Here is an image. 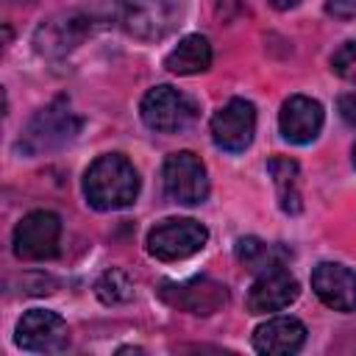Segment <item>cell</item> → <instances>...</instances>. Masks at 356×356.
<instances>
[{"label":"cell","mask_w":356,"mask_h":356,"mask_svg":"<svg viewBox=\"0 0 356 356\" xmlns=\"http://www.w3.org/2000/svg\"><path fill=\"white\" fill-rule=\"evenodd\" d=\"M117 22L134 39L156 42L164 39L178 25V3L175 0H117Z\"/></svg>","instance_id":"cell-3"},{"label":"cell","mask_w":356,"mask_h":356,"mask_svg":"<svg viewBox=\"0 0 356 356\" xmlns=\"http://www.w3.org/2000/svg\"><path fill=\"white\" fill-rule=\"evenodd\" d=\"M164 67L175 75H197L211 67V44L200 33L184 36L164 58Z\"/></svg>","instance_id":"cell-16"},{"label":"cell","mask_w":356,"mask_h":356,"mask_svg":"<svg viewBox=\"0 0 356 356\" xmlns=\"http://www.w3.org/2000/svg\"><path fill=\"white\" fill-rule=\"evenodd\" d=\"M209 128H211V139L220 150L242 153L245 147H250L253 134H256V108L250 100L234 97L220 111H214Z\"/></svg>","instance_id":"cell-9"},{"label":"cell","mask_w":356,"mask_h":356,"mask_svg":"<svg viewBox=\"0 0 356 356\" xmlns=\"http://www.w3.org/2000/svg\"><path fill=\"white\" fill-rule=\"evenodd\" d=\"M17 345L28 353H58L67 348V323L50 309H28L17 323Z\"/></svg>","instance_id":"cell-10"},{"label":"cell","mask_w":356,"mask_h":356,"mask_svg":"<svg viewBox=\"0 0 356 356\" xmlns=\"http://www.w3.org/2000/svg\"><path fill=\"white\" fill-rule=\"evenodd\" d=\"M83 195L97 211L128 209L139 195V172L120 153L97 156L83 172Z\"/></svg>","instance_id":"cell-1"},{"label":"cell","mask_w":356,"mask_h":356,"mask_svg":"<svg viewBox=\"0 0 356 356\" xmlns=\"http://www.w3.org/2000/svg\"><path fill=\"white\" fill-rule=\"evenodd\" d=\"M86 31H89V25L78 14H67L61 19H50L36 33V50L47 53V56H58V53L75 47L86 36Z\"/></svg>","instance_id":"cell-15"},{"label":"cell","mask_w":356,"mask_h":356,"mask_svg":"<svg viewBox=\"0 0 356 356\" xmlns=\"http://www.w3.org/2000/svg\"><path fill=\"white\" fill-rule=\"evenodd\" d=\"M331 70L334 75H339L342 81L348 83H356V39L353 42H345L334 50L331 56Z\"/></svg>","instance_id":"cell-20"},{"label":"cell","mask_w":356,"mask_h":356,"mask_svg":"<svg viewBox=\"0 0 356 356\" xmlns=\"http://www.w3.org/2000/svg\"><path fill=\"white\" fill-rule=\"evenodd\" d=\"M195 111H197L195 103L170 83L147 89V95L139 103L142 122L156 134H178L189 128V122L195 120Z\"/></svg>","instance_id":"cell-4"},{"label":"cell","mask_w":356,"mask_h":356,"mask_svg":"<svg viewBox=\"0 0 356 356\" xmlns=\"http://www.w3.org/2000/svg\"><path fill=\"white\" fill-rule=\"evenodd\" d=\"M161 184H164V195L184 206H197L209 197L206 167L192 150H178L164 159Z\"/></svg>","instance_id":"cell-5"},{"label":"cell","mask_w":356,"mask_h":356,"mask_svg":"<svg viewBox=\"0 0 356 356\" xmlns=\"http://www.w3.org/2000/svg\"><path fill=\"white\" fill-rule=\"evenodd\" d=\"M95 292H97V298H100L103 303L117 306V303H125V300L134 298V281L128 278V273L111 267V270H106V273L100 275Z\"/></svg>","instance_id":"cell-19"},{"label":"cell","mask_w":356,"mask_h":356,"mask_svg":"<svg viewBox=\"0 0 356 356\" xmlns=\"http://www.w3.org/2000/svg\"><path fill=\"white\" fill-rule=\"evenodd\" d=\"M58 239H61V220L53 211H31L25 214L11 236L14 256L25 261H44L58 253Z\"/></svg>","instance_id":"cell-6"},{"label":"cell","mask_w":356,"mask_h":356,"mask_svg":"<svg viewBox=\"0 0 356 356\" xmlns=\"http://www.w3.org/2000/svg\"><path fill=\"white\" fill-rule=\"evenodd\" d=\"M236 259L253 270V273H270L286 267V250L270 242H261L256 236H245L236 242Z\"/></svg>","instance_id":"cell-18"},{"label":"cell","mask_w":356,"mask_h":356,"mask_svg":"<svg viewBox=\"0 0 356 356\" xmlns=\"http://www.w3.org/2000/svg\"><path fill=\"white\" fill-rule=\"evenodd\" d=\"M306 342V325L298 317H270L253 331V348L264 356L298 353Z\"/></svg>","instance_id":"cell-14"},{"label":"cell","mask_w":356,"mask_h":356,"mask_svg":"<svg viewBox=\"0 0 356 356\" xmlns=\"http://www.w3.org/2000/svg\"><path fill=\"white\" fill-rule=\"evenodd\" d=\"M159 298L172 309L206 317L225 306L228 289L220 281L200 275V278H189V281H164L159 286Z\"/></svg>","instance_id":"cell-8"},{"label":"cell","mask_w":356,"mask_h":356,"mask_svg":"<svg viewBox=\"0 0 356 356\" xmlns=\"http://www.w3.org/2000/svg\"><path fill=\"white\" fill-rule=\"evenodd\" d=\"M350 161H353V167H356V145H353V159H350Z\"/></svg>","instance_id":"cell-24"},{"label":"cell","mask_w":356,"mask_h":356,"mask_svg":"<svg viewBox=\"0 0 356 356\" xmlns=\"http://www.w3.org/2000/svg\"><path fill=\"white\" fill-rule=\"evenodd\" d=\"M298 295H300L298 281L289 275L286 267H281V270L259 273V278L248 289L245 306L250 314H270V312H281L289 303H295Z\"/></svg>","instance_id":"cell-13"},{"label":"cell","mask_w":356,"mask_h":356,"mask_svg":"<svg viewBox=\"0 0 356 356\" xmlns=\"http://www.w3.org/2000/svg\"><path fill=\"white\" fill-rule=\"evenodd\" d=\"M209 242V228L192 217H167L156 222L147 234V253L159 261H181L203 250Z\"/></svg>","instance_id":"cell-2"},{"label":"cell","mask_w":356,"mask_h":356,"mask_svg":"<svg viewBox=\"0 0 356 356\" xmlns=\"http://www.w3.org/2000/svg\"><path fill=\"white\" fill-rule=\"evenodd\" d=\"M337 108H339V117H342L350 128H356V92L342 95L339 103H337Z\"/></svg>","instance_id":"cell-21"},{"label":"cell","mask_w":356,"mask_h":356,"mask_svg":"<svg viewBox=\"0 0 356 356\" xmlns=\"http://www.w3.org/2000/svg\"><path fill=\"white\" fill-rule=\"evenodd\" d=\"M328 11H331L334 17H342V19L356 17V0H331V3H328Z\"/></svg>","instance_id":"cell-22"},{"label":"cell","mask_w":356,"mask_h":356,"mask_svg":"<svg viewBox=\"0 0 356 356\" xmlns=\"http://www.w3.org/2000/svg\"><path fill=\"white\" fill-rule=\"evenodd\" d=\"M78 131H81V120L70 111V106L64 100H56V103H50L47 108H42L28 122L19 147H25L28 153L53 150V147H61L64 142H70Z\"/></svg>","instance_id":"cell-7"},{"label":"cell","mask_w":356,"mask_h":356,"mask_svg":"<svg viewBox=\"0 0 356 356\" xmlns=\"http://www.w3.org/2000/svg\"><path fill=\"white\" fill-rule=\"evenodd\" d=\"M273 8H278V11H289V8H295L300 0H267Z\"/></svg>","instance_id":"cell-23"},{"label":"cell","mask_w":356,"mask_h":356,"mask_svg":"<svg viewBox=\"0 0 356 356\" xmlns=\"http://www.w3.org/2000/svg\"><path fill=\"white\" fill-rule=\"evenodd\" d=\"M312 289L328 309L356 312V270L337 261H323L312 270Z\"/></svg>","instance_id":"cell-11"},{"label":"cell","mask_w":356,"mask_h":356,"mask_svg":"<svg viewBox=\"0 0 356 356\" xmlns=\"http://www.w3.org/2000/svg\"><path fill=\"white\" fill-rule=\"evenodd\" d=\"M323 106L314 97L306 95H292L284 100L281 111H278V128L281 136L292 145H309L317 139L320 128H323Z\"/></svg>","instance_id":"cell-12"},{"label":"cell","mask_w":356,"mask_h":356,"mask_svg":"<svg viewBox=\"0 0 356 356\" xmlns=\"http://www.w3.org/2000/svg\"><path fill=\"white\" fill-rule=\"evenodd\" d=\"M267 172L275 184V192H278V206L286 211V214H298L300 211V167L298 161L292 159H270L267 161Z\"/></svg>","instance_id":"cell-17"}]
</instances>
